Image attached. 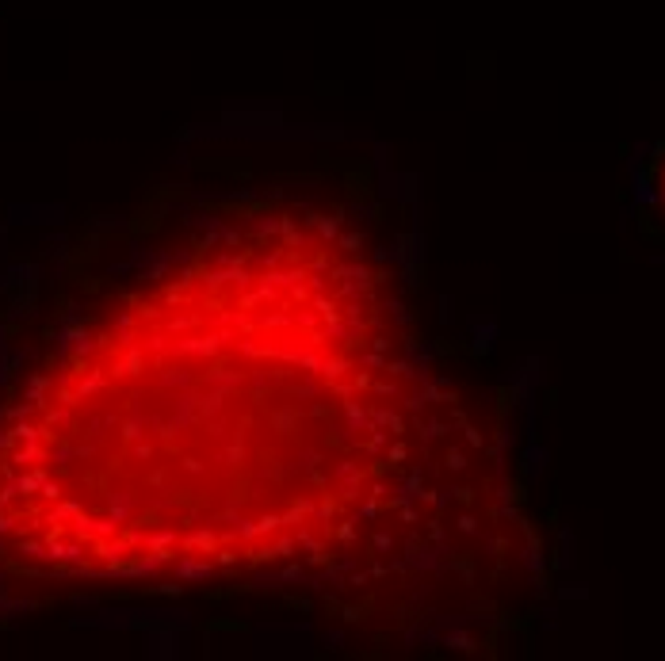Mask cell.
<instances>
[{
  "label": "cell",
  "instance_id": "1",
  "mask_svg": "<svg viewBox=\"0 0 665 661\" xmlns=\"http://www.w3.org/2000/svg\"><path fill=\"white\" fill-rule=\"evenodd\" d=\"M421 447L390 264L333 206H252L104 299L0 405V562L92 581L325 562Z\"/></svg>",
  "mask_w": 665,
  "mask_h": 661
}]
</instances>
